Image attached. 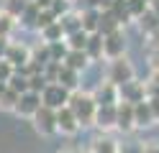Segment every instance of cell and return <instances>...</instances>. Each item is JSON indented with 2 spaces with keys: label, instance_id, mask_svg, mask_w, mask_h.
Wrapping results in <instances>:
<instances>
[{
  "label": "cell",
  "instance_id": "ffe728a7",
  "mask_svg": "<svg viewBox=\"0 0 159 153\" xmlns=\"http://www.w3.org/2000/svg\"><path fill=\"white\" fill-rule=\"evenodd\" d=\"M18 97H21V95H16L13 89L3 87V89H0V110H16Z\"/></svg>",
  "mask_w": 159,
  "mask_h": 153
},
{
  "label": "cell",
  "instance_id": "7402d4cb",
  "mask_svg": "<svg viewBox=\"0 0 159 153\" xmlns=\"http://www.w3.org/2000/svg\"><path fill=\"white\" fill-rule=\"evenodd\" d=\"M5 87H8V89H13L16 95H23V92H28V79H26L23 74H18V71H16V74L8 79V84H5Z\"/></svg>",
  "mask_w": 159,
  "mask_h": 153
},
{
  "label": "cell",
  "instance_id": "9c48e42d",
  "mask_svg": "<svg viewBox=\"0 0 159 153\" xmlns=\"http://www.w3.org/2000/svg\"><path fill=\"white\" fill-rule=\"evenodd\" d=\"M93 97H95V105H98V107H116V105H118V87L103 82Z\"/></svg>",
  "mask_w": 159,
  "mask_h": 153
},
{
  "label": "cell",
  "instance_id": "ac0fdd59",
  "mask_svg": "<svg viewBox=\"0 0 159 153\" xmlns=\"http://www.w3.org/2000/svg\"><path fill=\"white\" fill-rule=\"evenodd\" d=\"M139 26H141L144 33H154V31L159 28V18L154 15V10H152V8H149L144 15H139Z\"/></svg>",
  "mask_w": 159,
  "mask_h": 153
},
{
  "label": "cell",
  "instance_id": "44dd1931",
  "mask_svg": "<svg viewBox=\"0 0 159 153\" xmlns=\"http://www.w3.org/2000/svg\"><path fill=\"white\" fill-rule=\"evenodd\" d=\"M41 36H44V41L46 44H57V41H62V26H59V20H54L52 26H46L44 31H41Z\"/></svg>",
  "mask_w": 159,
  "mask_h": 153
},
{
  "label": "cell",
  "instance_id": "836d02e7",
  "mask_svg": "<svg viewBox=\"0 0 159 153\" xmlns=\"http://www.w3.org/2000/svg\"><path fill=\"white\" fill-rule=\"evenodd\" d=\"M146 3H152V0H146Z\"/></svg>",
  "mask_w": 159,
  "mask_h": 153
},
{
  "label": "cell",
  "instance_id": "9a60e30c",
  "mask_svg": "<svg viewBox=\"0 0 159 153\" xmlns=\"http://www.w3.org/2000/svg\"><path fill=\"white\" fill-rule=\"evenodd\" d=\"M116 107H118V105H116ZM116 107H98V112H95V125L103 128V130L116 128Z\"/></svg>",
  "mask_w": 159,
  "mask_h": 153
},
{
  "label": "cell",
  "instance_id": "d4e9b609",
  "mask_svg": "<svg viewBox=\"0 0 159 153\" xmlns=\"http://www.w3.org/2000/svg\"><path fill=\"white\" fill-rule=\"evenodd\" d=\"M54 20H57V15L52 13V10H39V15H36V23H34V28L44 31L46 26H52Z\"/></svg>",
  "mask_w": 159,
  "mask_h": 153
},
{
  "label": "cell",
  "instance_id": "3957f363",
  "mask_svg": "<svg viewBox=\"0 0 159 153\" xmlns=\"http://www.w3.org/2000/svg\"><path fill=\"white\" fill-rule=\"evenodd\" d=\"M69 95H72L69 89H64L62 84L52 82V84H46V87L41 89V105L49 107V110H62V107H67Z\"/></svg>",
  "mask_w": 159,
  "mask_h": 153
},
{
  "label": "cell",
  "instance_id": "5b68a950",
  "mask_svg": "<svg viewBox=\"0 0 159 153\" xmlns=\"http://www.w3.org/2000/svg\"><path fill=\"white\" fill-rule=\"evenodd\" d=\"M34 122H36V130L41 135H52L57 133V110H49V107H39V112L34 115Z\"/></svg>",
  "mask_w": 159,
  "mask_h": 153
},
{
  "label": "cell",
  "instance_id": "8fae6325",
  "mask_svg": "<svg viewBox=\"0 0 159 153\" xmlns=\"http://www.w3.org/2000/svg\"><path fill=\"white\" fill-rule=\"evenodd\" d=\"M57 130H62L64 135H75V133L80 130V125H77V117L72 115V110H69V107L57 110Z\"/></svg>",
  "mask_w": 159,
  "mask_h": 153
},
{
  "label": "cell",
  "instance_id": "52a82bcc",
  "mask_svg": "<svg viewBox=\"0 0 159 153\" xmlns=\"http://www.w3.org/2000/svg\"><path fill=\"white\" fill-rule=\"evenodd\" d=\"M144 84L141 82H128V84L118 87V102H128V105H139V102H144Z\"/></svg>",
  "mask_w": 159,
  "mask_h": 153
},
{
  "label": "cell",
  "instance_id": "603a6c76",
  "mask_svg": "<svg viewBox=\"0 0 159 153\" xmlns=\"http://www.w3.org/2000/svg\"><path fill=\"white\" fill-rule=\"evenodd\" d=\"M93 151L95 153H116L118 146L113 138H98V140H93Z\"/></svg>",
  "mask_w": 159,
  "mask_h": 153
},
{
  "label": "cell",
  "instance_id": "f546056e",
  "mask_svg": "<svg viewBox=\"0 0 159 153\" xmlns=\"http://www.w3.org/2000/svg\"><path fill=\"white\" fill-rule=\"evenodd\" d=\"M152 66H154V71H159V49H154V54H152Z\"/></svg>",
  "mask_w": 159,
  "mask_h": 153
},
{
  "label": "cell",
  "instance_id": "ba28073f",
  "mask_svg": "<svg viewBox=\"0 0 159 153\" xmlns=\"http://www.w3.org/2000/svg\"><path fill=\"white\" fill-rule=\"evenodd\" d=\"M28 59H31V51H28L26 46H21V44H11L8 51H5V61H8L16 71L23 69V66L28 64Z\"/></svg>",
  "mask_w": 159,
  "mask_h": 153
},
{
  "label": "cell",
  "instance_id": "cb8c5ba5",
  "mask_svg": "<svg viewBox=\"0 0 159 153\" xmlns=\"http://www.w3.org/2000/svg\"><path fill=\"white\" fill-rule=\"evenodd\" d=\"M126 8H128V15L131 18H139L149 10V3L146 0H126Z\"/></svg>",
  "mask_w": 159,
  "mask_h": 153
},
{
  "label": "cell",
  "instance_id": "1f68e13d",
  "mask_svg": "<svg viewBox=\"0 0 159 153\" xmlns=\"http://www.w3.org/2000/svg\"><path fill=\"white\" fill-rule=\"evenodd\" d=\"M152 10H154V15L159 18V0H152Z\"/></svg>",
  "mask_w": 159,
  "mask_h": 153
},
{
  "label": "cell",
  "instance_id": "4316f807",
  "mask_svg": "<svg viewBox=\"0 0 159 153\" xmlns=\"http://www.w3.org/2000/svg\"><path fill=\"white\" fill-rule=\"evenodd\" d=\"M13 74H16V69L8 64L5 59H0V84H8V79H11Z\"/></svg>",
  "mask_w": 159,
  "mask_h": 153
},
{
  "label": "cell",
  "instance_id": "d6986e66",
  "mask_svg": "<svg viewBox=\"0 0 159 153\" xmlns=\"http://www.w3.org/2000/svg\"><path fill=\"white\" fill-rule=\"evenodd\" d=\"M67 46H69V51H85L87 33H85V31H75V33H69L67 36Z\"/></svg>",
  "mask_w": 159,
  "mask_h": 153
},
{
  "label": "cell",
  "instance_id": "4fadbf2b",
  "mask_svg": "<svg viewBox=\"0 0 159 153\" xmlns=\"http://www.w3.org/2000/svg\"><path fill=\"white\" fill-rule=\"evenodd\" d=\"M152 122H154V117H152V110H149L146 100L139 102V105H134V125L136 128H149Z\"/></svg>",
  "mask_w": 159,
  "mask_h": 153
},
{
  "label": "cell",
  "instance_id": "f1b7e54d",
  "mask_svg": "<svg viewBox=\"0 0 159 153\" xmlns=\"http://www.w3.org/2000/svg\"><path fill=\"white\" fill-rule=\"evenodd\" d=\"M8 46H11V41H8V38H0V59H5V51H8Z\"/></svg>",
  "mask_w": 159,
  "mask_h": 153
},
{
  "label": "cell",
  "instance_id": "e0dca14e",
  "mask_svg": "<svg viewBox=\"0 0 159 153\" xmlns=\"http://www.w3.org/2000/svg\"><path fill=\"white\" fill-rule=\"evenodd\" d=\"M59 26H62V33H75V31H82L80 28V13H64L62 18H57Z\"/></svg>",
  "mask_w": 159,
  "mask_h": 153
},
{
  "label": "cell",
  "instance_id": "2e32d148",
  "mask_svg": "<svg viewBox=\"0 0 159 153\" xmlns=\"http://www.w3.org/2000/svg\"><path fill=\"white\" fill-rule=\"evenodd\" d=\"M85 54H87L90 61H98V59L103 56V36H100V33H90V36H87Z\"/></svg>",
  "mask_w": 159,
  "mask_h": 153
},
{
  "label": "cell",
  "instance_id": "83f0119b",
  "mask_svg": "<svg viewBox=\"0 0 159 153\" xmlns=\"http://www.w3.org/2000/svg\"><path fill=\"white\" fill-rule=\"evenodd\" d=\"M146 105H149V110H152V117L159 120V97H149Z\"/></svg>",
  "mask_w": 159,
  "mask_h": 153
},
{
  "label": "cell",
  "instance_id": "30bf717a",
  "mask_svg": "<svg viewBox=\"0 0 159 153\" xmlns=\"http://www.w3.org/2000/svg\"><path fill=\"white\" fill-rule=\"evenodd\" d=\"M116 128L118 130H134V105H128V102H118V107H116Z\"/></svg>",
  "mask_w": 159,
  "mask_h": 153
},
{
  "label": "cell",
  "instance_id": "8992f818",
  "mask_svg": "<svg viewBox=\"0 0 159 153\" xmlns=\"http://www.w3.org/2000/svg\"><path fill=\"white\" fill-rule=\"evenodd\" d=\"M39 107H41V95H36V92H23L21 97H18V105H16V112L18 115H26V117H34Z\"/></svg>",
  "mask_w": 159,
  "mask_h": 153
},
{
  "label": "cell",
  "instance_id": "5bb4252c",
  "mask_svg": "<svg viewBox=\"0 0 159 153\" xmlns=\"http://www.w3.org/2000/svg\"><path fill=\"white\" fill-rule=\"evenodd\" d=\"M57 84H62V87L69 89V92H77V87H80V74H77V71H72V69H67V66L62 64L59 77H57Z\"/></svg>",
  "mask_w": 159,
  "mask_h": 153
},
{
  "label": "cell",
  "instance_id": "7c38bea8",
  "mask_svg": "<svg viewBox=\"0 0 159 153\" xmlns=\"http://www.w3.org/2000/svg\"><path fill=\"white\" fill-rule=\"evenodd\" d=\"M64 66L80 74V71H85L87 66H90V59H87L85 51H67V56H64Z\"/></svg>",
  "mask_w": 159,
  "mask_h": 153
},
{
  "label": "cell",
  "instance_id": "277c9868",
  "mask_svg": "<svg viewBox=\"0 0 159 153\" xmlns=\"http://www.w3.org/2000/svg\"><path fill=\"white\" fill-rule=\"evenodd\" d=\"M123 51H126V36H123L121 28H116L113 33L103 36V54L111 59V61L118 59V56H123Z\"/></svg>",
  "mask_w": 159,
  "mask_h": 153
},
{
  "label": "cell",
  "instance_id": "6da1fadb",
  "mask_svg": "<svg viewBox=\"0 0 159 153\" xmlns=\"http://www.w3.org/2000/svg\"><path fill=\"white\" fill-rule=\"evenodd\" d=\"M67 107L72 110V115L77 117V125L85 128V125H93L95 122V112H98V105H95V97L90 92H72L69 95V102Z\"/></svg>",
  "mask_w": 159,
  "mask_h": 153
},
{
  "label": "cell",
  "instance_id": "7a4b0ae2",
  "mask_svg": "<svg viewBox=\"0 0 159 153\" xmlns=\"http://www.w3.org/2000/svg\"><path fill=\"white\" fill-rule=\"evenodd\" d=\"M108 84H113V87H123L128 84V82H134V66H131V61H128L126 56H118L111 61V66H108Z\"/></svg>",
  "mask_w": 159,
  "mask_h": 153
},
{
  "label": "cell",
  "instance_id": "d6a6232c",
  "mask_svg": "<svg viewBox=\"0 0 159 153\" xmlns=\"http://www.w3.org/2000/svg\"><path fill=\"white\" fill-rule=\"evenodd\" d=\"M64 153H82V151H77V148H69V151H64Z\"/></svg>",
  "mask_w": 159,
  "mask_h": 153
},
{
  "label": "cell",
  "instance_id": "e575fe53",
  "mask_svg": "<svg viewBox=\"0 0 159 153\" xmlns=\"http://www.w3.org/2000/svg\"><path fill=\"white\" fill-rule=\"evenodd\" d=\"M116 153H118V151H116Z\"/></svg>",
  "mask_w": 159,
  "mask_h": 153
},
{
  "label": "cell",
  "instance_id": "4dcf8cb0",
  "mask_svg": "<svg viewBox=\"0 0 159 153\" xmlns=\"http://www.w3.org/2000/svg\"><path fill=\"white\" fill-rule=\"evenodd\" d=\"M149 36H152V46H154V49H159V28L154 31V33H149Z\"/></svg>",
  "mask_w": 159,
  "mask_h": 153
},
{
  "label": "cell",
  "instance_id": "484cf974",
  "mask_svg": "<svg viewBox=\"0 0 159 153\" xmlns=\"http://www.w3.org/2000/svg\"><path fill=\"white\" fill-rule=\"evenodd\" d=\"M13 26H16V18L8 15L3 10V13H0V38H8V33L13 31Z\"/></svg>",
  "mask_w": 159,
  "mask_h": 153
}]
</instances>
